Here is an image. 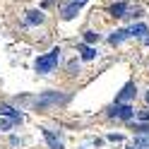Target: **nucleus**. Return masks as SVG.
Here are the masks:
<instances>
[{
  "instance_id": "nucleus-1",
  "label": "nucleus",
  "mask_w": 149,
  "mask_h": 149,
  "mask_svg": "<svg viewBox=\"0 0 149 149\" xmlns=\"http://www.w3.org/2000/svg\"><path fill=\"white\" fill-rule=\"evenodd\" d=\"M60 48H53V51H48L46 55H41L39 60L34 63V68H36V72H53L55 68H58V63H60Z\"/></svg>"
},
{
  "instance_id": "nucleus-5",
  "label": "nucleus",
  "mask_w": 149,
  "mask_h": 149,
  "mask_svg": "<svg viewBox=\"0 0 149 149\" xmlns=\"http://www.w3.org/2000/svg\"><path fill=\"white\" fill-rule=\"evenodd\" d=\"M137 96V87L132 84V82H127V84L123 87V91L116 96V104H127V101H132Z\"/></svg>"
},
{
  "instance_id": "nucleus-18",
  "label": "nucleus",
  "mask_w": 149,
  "mask_h": 149,
  "mask_svg": "<svg viewBox=\"0 0 149 149\" xmlns=\"http://www.w3.org/2000/svg\"><path fill=\"white\" fill-rule=\"evenodd\" d=\"M127 149H135V147H127Z\"/></svg>"
},
{
  "instance_id": "nucleus-15",
  "label": "nucleus",
  "mask_w": 149,
  "mask_h": 149,
  "mask_svg": "<svg viewBox=\"0 0 149 149\" xmlns=\"http://www.w3.org/2000/svg\"><path fill=\"white\" fill-rule=\"evenodd\" d=\"M139 118H142V120H149V111H142V113H139Z\"/></svg>"
},
{
  "instance_id": "nucleus-13",
  "label": "nucleus",
  "mask_w": 149,
  "mask_h": 149,
  "mask_svg": "<svg viewBox=\"0 0 149 149\" xmlns=\"http://www.w3.org/2000/svg\"><path fill=\"white\" fill-rule=\"evenodd\" d=\"M84 41H87V43L99 41V34H96V31H84Z\"/></svg>"
},
{
  "instance_id": "nucleus-11",
  "label": "nucleus",
  "mask_w": 149,
  "mask_h": 149,
  "mask_svg": "<svg viewBox=\"0 0 149 149\" xmlns=\"http://www.w3.org/2000/svg\"><path fill=\"white\" fill-rule=\"evenodd\" d=\"M41 22H43V12H39V10L26 12V24H41Z\"/></svg>"
},
{
  "instance_id": "nucleus-10",
  "label": "nucleus",
  "mask_w": 149,
  "mask_h": 149,
  "mask_svg": "<svg viewBox=\"0 0 149 149\" xmlns=\"http://www.w3.org/2000/svg\"><path fill=\"white\" fill-rule=\"evenodd\" d=\"M79 53H82V60H94L96 58V48H91L89 43H79Z\"/></svg>"
},
{
  "instance_id": "nucleus-2",
  "label": "nucleus",
  "mask_w": 149,
  "mask_h": 149,
  "mask_svg": "<svg viewBox=\"0 0 149 149\" xmlns=\"http://www.w3.org/2000/svg\"><path fill=\"white\" fill-rule=\"evenodd\" d=\"M58 104H68V96H65V94H58V91H51V94H43V96L36 99V106H39V108L58 106Z\"/></svg>"
},
{
  "instance_id": "nucleus-14",
  "label": "nucleus",
  "mask_w": 149,
  "mask_h": 149,
  "mask_svg": "<svg viewBox=\"0 0 149 149\" xmlns=\"http://www.w3.org/2000/svg\"><path fill=\"white\" fill-rule=\"evenodd\" d=\"M108 139H111V142H120L123 137H120V135H108Z\"/></svg>"
},
{
  "instance_id": "nucleus-3",
  "label": "nucleus",
  "mask_w": 149,
  "mask_h": 149,
  "mask_svg": "<svg viewBox=\"0 0 149 149\" xmlns=\"http://www.w3.org/2000/svg\"><path fill=\"white\" fill-rule=\"evenodd\" d=\"M108 116H111V118H120V120H132L135 108L130 106V104H113L111 111H108Z\"/></svg>"
},
{
  "instance_id": "nucleus-6",
  "label": "nucleus",
  "mask_w": 149,
  "mask_h": 149,
  "mask_svg": "<svg viewBox=\"0 0 149 149\" xmlns=\"http://www.w3.org/2000/svg\"><path fill=\"white\" fill-rule=\"evenodd\" d=\"M0 116H5L7 120H12L15 125H19L22 120H24V116L19 113V111H15L12 106H7V104H0Z\"/></svg>"
},
{
  "instance_id": "nucleus-12",
  "label": "nucleus",
  "mask_w": 149,
  "mask_h": 149,
  "mask_svg": "<svg viewBox=\"0 0 149 149\" xmlns=\"http://www.w3.org/2000/svg\"><path fill=\"white\" fill-rule=\"evenodd\" d=\"M135 149H149V135H135Z\"/></svg>"
},
{
  "instance_id": "nucleus-17",
  "label": "nucleus",
  "mask_w": 149,
  "mask_h": 149,
  "mask_svg": "<svg viewBox=\"0 0 149 149\" xmlns=\"http://www.w3.org/2000/svg\"><path fill=\"white\" fill-rule=\"evenodd\" d=\"M147 104H149V94H147Z\"/></svg>"
},
{
  "instance_id": "nucleus-16",
  "label": "nucleus",
  "mask_w": 149,
  "mask_h": 149,
  "mask_svg": "<svg viewBox=\"0 0 149 149\" xmlns=\"http://www.w3.org/2000/svg\"><path fill=\"white\" fill-rule=\"evenodd\" d=\"M51 3H53V0H43V7H48Z\"/></svg>"
},
{
  "instance_id": "nucleus-4",
  "label": "nucleus",
  "mask_w": 149,
  "mask_h": 149,
  "mask_svg": "<svg viewBox=\"0 0 149 149\" xmlns=\"http://www.w3.org/2000/svg\"><path fill=\"white\" fill-rule=\"evenodd\" d=\"M87 0H65L63 7H60V15H63V19H72L74 15L79 12V7L84 5Z\"/></svg>"
},
{
  "instance_id": "nucleus-8",
  "label": "nucleus",
  "mask_w": 149,
  "mask_h": 149,
  "mask_svg": "<svg viewBox=\"0 0 149 149\" xmlns=\"http://www.w3.org/2000/svg\"><path fill=\"white\" fill-rule=\"evenodd\" d=\"M108 12L113 15V17H127V12H130V5H127V3H116V5L111 7Z\"/></svg>"
},
{
  "instance_id": "nucleus-9",
  "label": "nucleus",
  "mask_w": 149,
  "mask_h": 149,
  "mask_svg": "<svg viewBox=\"0 0 149 149\" xmlns=\"http://www.w3.org/2000/svg\"><path fill=\"white\" fill-rule=\"evenodd\" d=\"M43 137H46V142H48V147H51V149H65V147H63V142H60V139L51 132V130H43Z\"/></svg>"
},
{
  "instance_id": "nucleus-7",
  "label": "nucleus",
  "mask_w": 149,
  "mask_h": 149,
  "mask_svg": "<svg viewBox=\"0 0 149 149\" xmlns=\"http://www.w3.org/2000/svg\"><path fill=\"white\" fill-rule=\"evenodd\" d=\"M125 39H132L130 26H127V29H118V31H113V34H111V39H108V43H111V46H118V43H123Z\"/></svg>"
}]
</instances>
